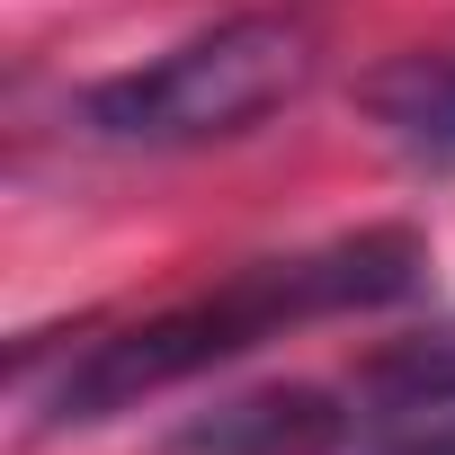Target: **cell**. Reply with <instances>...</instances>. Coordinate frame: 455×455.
<instances>
[{"mask_svg": "<svg viewBox=\"0 0 455 455\" xmlns=\"http://www.w3.org/2000/svg\"><path fill=\"white\" fill-rule=\"evenodd\" d=\"M348 446V411H331V393H251L233 411H214L179 437V455H339Z\"/></svg>", "mask_w": 455, "mask_h": 455, "instance_id": "3957f363", "label": "cell"}, {"mask_svg": "<svg viewBox=\"0 0 455 455\" xmlns=\"http://www.w3.org/2000/svg\"><path fill=\"white\" fill-rule=\"evenodd\" d=\"M384 116L419 152H455V63H411L402 81H384Z\"/></svg>", "mask_w": 455, "mask_h": 455, "instance_id": "277c9868", "label": "cell"}, {"mask_svg": "<svg viewBox=\"0 0 455 455\" xmlns=\"http://www.w3.org/2000/svg\"><path fill=\"white\" fill-rule=\"evenodd\" d=\"M313 28L304 19H223L116 81L90 90V134L108 143H143V152H179V143H223V134H251L259 116L295 108L313 81Z\"/></svg>", "mask_w": 455, "mask_h": 455, "instance_id": "7a4b0ae2", "label": "cell"}, {"mask_svg": "<svg viewBox=\"0 0 455 455\" xmlns=\"http://www.w3.org/2000/svg\"><path fill=\"white\" fill-rule=\"evenodd\" d=\"M428 277V242L402 233V223H375V233H339L322 251H295V259H259L242 277H223L214 295H188L170 313H143L108 339H90L72 357V375L54 384V428H99L188 375H214L304 322H331V313H384L402 295H419Z\"/></svg>", "mask_w": 455, "mask_h": 455, "instance_id": "6da1fadb", "label": "cell"}, {"mask_svg": "<svg viewBox=\"0 0 455 455\" xmlns=\"http://www.w3.org/2000/svg\"><path fill=\"white\" fill-rule=\"evenodd\" d=\"M357 455H455V402L428 411H384V419H348Z\"/></svg>", "mask_w": 455, "mask_h": 455, "instance_id": "5b68a950", "label": "cell"}]
</instances>
